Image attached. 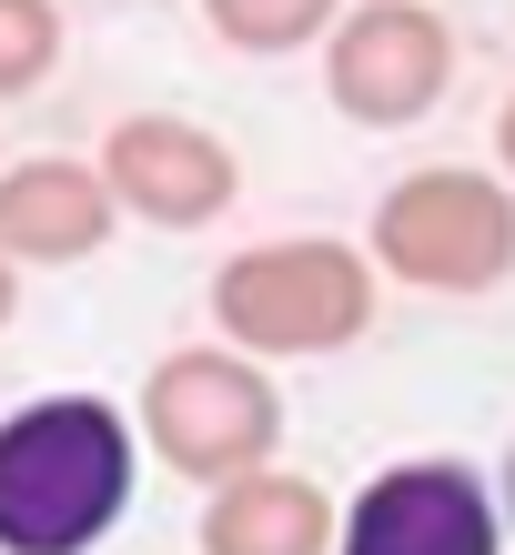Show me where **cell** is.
Instances as JSON below:
<instances>
[{
    "instance_id": "7a4b0ae2",
    "label": "cell",
    "mask_w": 515,
    "mask_h": 555,
    "mask_svg": "<svg viewBox=\"0 0 515 555\" xmlns=\"http://www.w3.org/2000/svg\"><path fill=\"white\" fill-rule=\"evenodd\" d=\"M384 313V273L364 263V243L334 233H283V243H243L213 273V334L253 353V364H313V353L364 344Z\"/></svg>"
},
{
    "instance_id": "ba28073f",
    "label": "cell",
    "mask_w": 515,
    "mask_h": 555,
    "mask_svg": "<svg viewBox=\"0 0 515 555\" xmlns=\"http://www.w3.org/2000/svg\"><path fill=\"white\" fill-rule=\"evenodd\" d=\"M112 192H102V172L91 162H72V152H30V162H11L0 172V263L11 273H72V263H91V253L112 243Z\"/></svg>"
},
{
    "instance_id": "8fae6325",
    "label": "cell",
    "mask_w": 515,
    "mask_h": 555,
    "mask_svg": "<svg viewBox=\"0 0 515 555\" xmlns=\"http://www.w3.org/2000/svg\"><path fill=\"white\" fill-rule=\"evenodd\" d=\"M61 41H72L61 0H0V102L41 91V81L61 72Z\"/></svg>"
},
{
    "instance_id": "9c48e42d",
    "label": "cell",
    "mask_w": 515,
    "mask_h": 555,
    "mask_svg": "<svg viewBox=\"0 0 515 555\" xmlns=\"http://www.w3.org/2000/svg\"><path fill=\"white\" fill-rule=\"evenodd\" d=\"M334 495L313 475H294L273 454V465H253L233 485H213L203 495V526H192V545L203 555H334Z\"/></svg>"
},
{
    "instance_id": "277c9868",
    "label": "cell",
    "mask_w": 515,
    "mask_h": 555,
    "mask_svg": "<svg viewBox=\"0 0 515 555\" xmlns=\"http://www.w3.org/2000/svg\"><path fill=\"white\" fill-rule=\"evenodd\" d=\"M132 435L163 475L182 485H233L253 465L283 454V384L233 344H172L163 364L142 374V404H132Z\"/></svg>"
},
{
    "instance_id": "8992f818",
    "label": "cell",
    "mask_w": 515,
    "mask_h": 555,
    "mask_svg": "<svg viewBox=\"0 0 515 555\" xmlns=\"http://www.w3.org/2000/svg\"><path fill=\"white\" fill-rule=\"evenodd\" d=\"M91 172H102L112 212L152 222V233H203L243 203V152L182 112H121L91 152Z\"/></svg>"
},
{
    "instance_id": "4fadbf2b",
    "label": "cell",
    "mask_w": 515,
    "mask_h": 555,
    "mask_svg": "<svg viewBox=\"0 0 515 555\" xmlns=\"http://www.w3.org/2000/svg\"><path fill=\"white\" fill-rule=\"evenodd\" d=\"M495 172L515 182V91H505V112H495Z\"/></svg>"
},
{
    "instance_id": "30bf717a",
    "label": "cell",
    "mask_w": 515,
    "mask_h": 555,
    "mask_svg": "<svg viewBox=\"0 0 515 555\" xmlns=\"http://www.w3.org/2000/svg\"><path fill=\"white\" fill-rule=\"evenodd\" d=\"M344 0H203V30L222 51H253V61H273V51H304V41H324Z\"/></svg>"
},
{
    "instance_id": "6da1fadb",
    "label": "cell",
    "mask_w": 515,
    "mask_h": 555,
    "mask_svg": "<svg viewBox=\"0 0 515 555\" xmlns=\"http://www.w3.org/2000/svg\"><path fill=\"white\" fill-rule=\"evenodd\" d=\"M142 485V435L102 395L0 414V555H91Z\"/></svg>"
},
{
    "instance_id": "5b68a950",
    "label": "cell",
    "mask_w": 515,
    "mask_h": 555,
    "mask_svg": "<svg viewBox=\"0 0 515 555\" xmlns=\"http://www.w3.org/2000/svg\"><path fill=\"white\" fill-rule=\"evenodd\" d=\"M455 91V21L435 0H353L324 30V102L353 132H404Z\"/></svg>"
},
{
    "instance_id": "5bb4252c",
    "label": "cell",
    "mask_w": 515,
    "mask_h": 555,
    "mask_svg": "<svg viewBox=\"0 0 515 555\" xmlns=\"http://www.w3.org/2000/svg\"><path fill=\"white\" fill-rule=\"evenodd\" d=\"M11 313H21V273L0 263V334H11Z\"/></svg>"
},
{
    "instance_id": "52a82bcc",
    "label": "cell",
    "mask_w": 515,
    "mask_h": 555,
    "mask_svg": "<svg viewBox=\"0 0 515 555\" xmlns=\"http://www.w3.org/2000/svg\"><path fill=\"white\" fill-rule=\"evenodd\" d=\"M334 555H505L495 485L455 454L384 465L364 495L334 515Z\"/></svg>"
},
{
    "instance_id": "3957f363",
    "label": "cell",
    "mask_w": 515,
    "mask_h": 555,
    "mask_svg": "<svg viewBox=\"0 0 515 555\" xmlns=\"http://www.w3.org/2000/svg\"><path fill=\"white\" fill-rule=\"evenodd\" d=\"M364 263L384 283H414L435 304H475L515 273V182L475 162H414L384 182L364 222Z\"/></svg>"
},
{
    "instance_id": "7c38bea8",
    "label": "cell",
    "mask_w": 515,
    "mask_h": 555,
    "mask_svg": "<svg viewBox=\"0 0 515 555\" xmlns=\"http://www.w3.org/2000/svg\"><path fill=\"white\" fill-rule=\"evenodd\" d=\"M495 526L515 535V444H505V465H495Z\"/></svg>"
}]
</instances>
